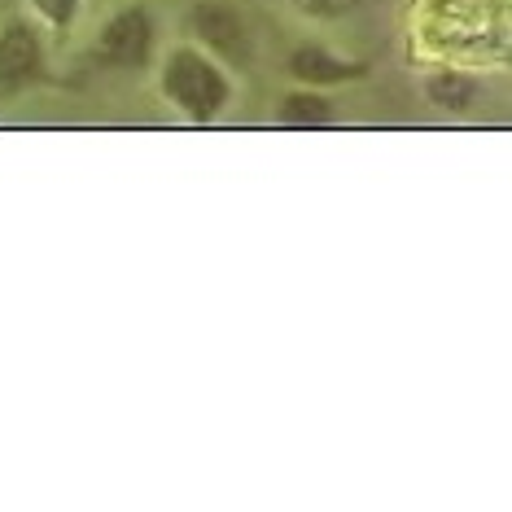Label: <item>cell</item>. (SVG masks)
I'll return each mask as SVG.
<instances>
[{"mask_svg":"<svg viewBox=\"0 0 512 512\" xmlns=\"http://www.w3.org/2000/svg\"><path fill=\"white\" fill-rule=\"evenodd\" d=\"M31 9L49 22L53 31H71L75 27V18H79V9H84V0H31Z\"/></svg>","mask_w":512,"mask_h":512,"instance_id":"8","label":"cell"},{"mask_svg":"<svg viewBox=\"0 0 512 512\" xmlns=\"http://www.w3.org/2000/svg\"><path fill=\"white\" fill-rule=\"evenodd\" d=\"M44 79V40L27 18L0 27V97H18Z\"/></svg>","mask_w":512,"mask_h":512,"instance_id":"4","label":"cell"},{"mask_svg":"<svg viewBox=\"0 0 512 512\" xmlns=\"http://www.w3.org/2000/svg\"><path fill=\"white\" fill-rule=\"evenodd\" d=\"M154 40H158L154 9L149 5H123L119 14L101 27V36L92 40L88 62L106 66V71H145L149 57H154Z\"/></svg>","mask_w":512,"mask_h":512,"instance_id":"3","label":"cell"},{"mask_svg":"<svg viewBox=\"0 0 512 512\" xmlns=\"http://www.w3.org/2000/svg\"><path fill=\"white\" fill-rule=\"evenodd\" d=\"M289 79H298L302 88H337V84H355L368 75V62H351V57L324 49V44H298L285 57Z\"/></svg>","mask_w":512,"mask_h":512,"instance_id":"5","label":"cell"},{"mask_svg":"<svg viewBox=\"0 0 512 512\" xmlns=\"http://www.w3.org/2000/svg\"><path fill=\"white\" fill-rule=\"evenodd\" d=\"M294 9H302L307 18H320V22H333V18H346L355 14L364 0H289Z\"/></svg>","mask_w":512,"mask_h":512,"instance_id":"9","label":"cell"},{"mask_svg":"<svg viewBox=\"0 0 512 512\" xmlns=\"http://www.w3.org/2000/svg\"><path fill=\"white\" fill-rule=\"evenodd\" d=\"M184 31L197 49H206L219 66L232 71H250L254 66V31L241 18V9L224 5V0H197L184 18Z\"/></svg>","mask_w":512,"mask_h":512,"instance_id":"2","label":"cell"},{"mask_svg":"<svg viewBox=\"0 0 512 512\" xmlns=\"http://www.w3.org/2000/svg\"><path fill=\"white\" fill-rule=\"evenodd\" d=\"M162 97L193 127H211L232 106V75L197 44H176L162 57Z\"/></svg>","mask_w":512,"mask_h":512,"instance_id":"1","label":"cell"},{"mask_svg":"<svg viewBox=\"0 0 512 512\" xmlns=\"http://www.w3.org/2000/svg\"><path fill=\"white\" fill-rule=\"evenodd\" d=\"M281 127H298V132H320V127L333 123V101L324 97L320 88H298L281 101V114H276Z\"/></svg>","mask_w":512,"mask_h":512,"instance_id":"7","label":"cell"},{"mask_svg":"<svg viewBox=\"0 0 512 512\" xmlns=\"http://www.w3.org/2000/svg\"><path fill=\"white\" fill-rule=\"evenodd\" d=\"M425 101L442 114H464L482 101V84L464 71H438L425 79Z\"/></svg>","mask_w":512,"mask_h":512,"instance_id":"6","label":"cell"}]
</instances>
